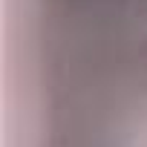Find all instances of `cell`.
<instances>
[{"instance_id": "1", "label": "cell", "mask_w": 147, "mask_h": 147, "mask_svg": "<svg viewBox=\"0 0 147 147\" xmlns=\"http://www.w3.org/2000/svg\"><path fill=\"white\" fill-rule=\"evenodd\" d=\"M138 15L147 18V0H138Z\"/></svg>"}]
</instances>
